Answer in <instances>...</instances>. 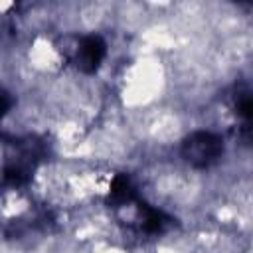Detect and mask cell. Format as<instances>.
I'll return each instance as SVG.
<instances>
[{
  "instance_id": "cell-3",
  "label": "cell",
  "mask_w": 253,
  "mask_h": 253,
  "mask_svg": "<svg viewBox=\"0 0 253 253\" xmlns=\"http://www.w3.org/2000/svg\"><path fill=\"white\" fill-rule=\"evenodd\" d=\"M10 109V97L6 93H0V119L4 117V113Z\"/></svg>"
},
{
  "instance_id": "cell-1",
  "label": "cell",
  "mask_w": 253,
  "mask_h": 253,
  "mask_svg": "<svg viewBox=\"0 0 253 253\" xmlns=\"http://www.w3.org/2000/svg\"><path fill=\"white\" fill-rule=\"evenodd\" d=\"M223 150L221 138L211 132H194L184 142V156L194 166H210L213 164Z\"/></svg>"
},
{
  "instance_id": "cell-2",
  "label": "cell",
  "mask_w": 253,
  "mask_h": 253,
  "mask_svg": "<svg viewBox=\"0 0 253 253\" xmlns=\"http://www.w3.org/2000/svg\"><path fill=\"white\" fill-rule=\"evenodd\" d=\"M105 55V43L101 42V38H85L79 45H77V65L79 69L91 73L97 69V65L101 63Z\"/></svg>"
}]
</instances>
